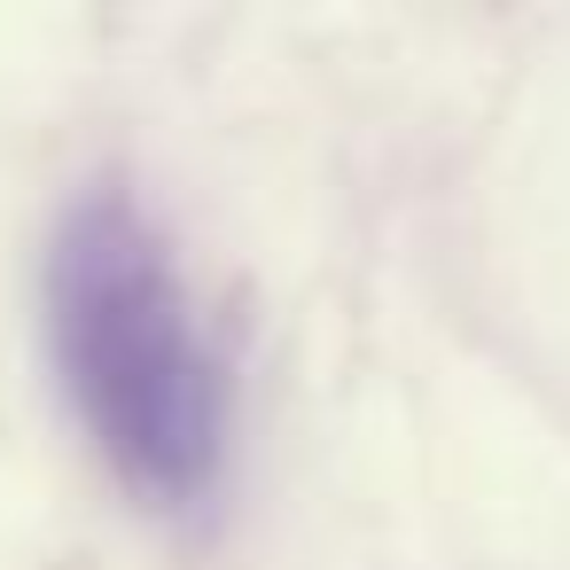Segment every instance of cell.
I'll return each mask as SVG.
<instances>
[{"mask_svg":"<svg viewBox=\"0 0 570 570\" xmlns=\"http://www.w3.org/2000/svg\"><path fill=\"white\" fill-rule=\"evenodd\" d=\"M48 344L63 391L149 508H204L227 476V375L196 328V297L157 235V219L95 180L63 204L48 243Z\"/></svg>","mask_w":570,"mask_h":570,"instance_id":"obj_1","label":"cell"}]
</instances>
